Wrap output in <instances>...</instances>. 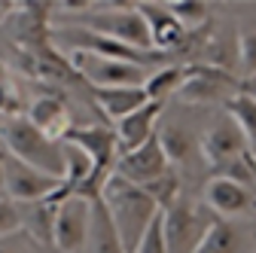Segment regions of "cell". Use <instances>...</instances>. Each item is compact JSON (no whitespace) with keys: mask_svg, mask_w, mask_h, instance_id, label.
<instances>
[{"mask_svg":"<svg viewBox=\"0 0 256 253\" xmlns=\"http://www.w3.org/2000/svg\"><path fill=\"white\" fill-rule=\"evenodd\" d=\"M180 82H183V64L158 68V70L146 74L144 94H146V101H158V104H165L168 98H174V94H177Z\"/></svg>","mask_w":256,"mask_h":253,"instance_id":"cell-21","label":"cell"},{"mask_svg":"<svg viewBox=\"0 0 256 253\" xmlns=\"http://www.w3.org/2000/svg\"><path fill=\"white\" fill-rule=\"evenodd\" d=\"M55 208L49 198L24 204L22 210V229L28 232V238L34 241L37 247H52V223H55Z\"/></svg>","mask_w":256,"mask_h":253,"instance_id":"cell-18","label":"cell"},{"mask_svg":"<svg viewBox=\"0 0 256 253\" xmlns=\"http://www.w3.org/2000/svg\"><path fill=\"white\" fill-rule=\"evenodd\" d=\"M168 168H171V162L165 159L162 146H158V138L152 134L138 150L122 152L119 159H116V165H113V174L122 177V180H128V183H134V186H144V183H150L156 177H162Z\"/></svg>","mask_w":256,"mask_h":253,"instance_id":"cell-11","label":"cell"},{"mask_svg":"<svg viewBox=\"0 0 256 253\" xmlns=\"http://www.w3.org/2000/svg\"><path fill=\"white\" fill-rule=\"evenodd\" d=\"M144 192L152 198V204L158 208V210H168L174 202H180V192H183V183H180V174L174 171V168H168L162 177H156V180H150V183H144L140 186Z\"/></svg>","mask_w":256,"mask_h":253,"instance_id":"cell-23","label":"cell"},{"mask_svg":"<svg viewBox=\"0 0 256 253\" xmlns=\"http://www.w3.org/2000/svg\"><path fill=\"white\" fill-rule=\"evenodd\" d=\"M0 144H4V150L12 159L30 165L34 171H40L52 180L64 177V144L49 140L24 116H4L0 119Z\"/></svg>","mask_w":256,"mask_h":253,"instance_id":"cell-1","label":"cell"},{"mask_svg":"<svg viewBox=\"0 0 256 253\" xmlns=\"http://www.w3.org/2000/svg\"><path fill=\"white\" fill-rule=\"evenodd\" d=\"M86 250L88 253H125L122 238H119V232H116V226H113V220H110L101 198H92V208H88Z\"/></svg>","mask_w":256,"mask_h":253,"instance_id":"cell-16","label":"cell"},{"mask_svg":"<svg viewBox=\"0 0 256 253\" xmlns=\"http://www.w3.org/2000/svg\"><path fill=\"white\" fill-rule=\"evenodd\" d=\"M49 40L61 49H68V52H88V55H98V58H110V61H125V64H138V68H150L156 64V61H162L165 55H158V52H138L132 46H122L110 37H101V34H94V30H86L80 24H64L58 30H52Z\"/></svg>","mask_w":256,"mask_h":253,"instance_id":"cell-4","label":"cell"},{"mask_svg":"<svg viewBox=\"0 0 256 253\" xmlns=\"http://www.w3.org/2000/svg\"><path fill=\"white\" fill-rule=\"evenodd\" d=\"M58 183L61 180H52V177L34 171L30 165L12 159V156L6 152V162H4V196L10 202H22V204L43 202L58 189Z\"/></svg>","mask_w":256,"mask_h":253,"instance_id":"cell-9","label":"cell"},{"mask_svg":"<svg viewBox=\"0 0 256 253\" xmlns=\"http://www.w3.org/2000/svg\"><path fill=\"white\" fill-rule=\"evenodd\" d=\"M24 119L34 125L37 132H43L49 140H61L64 132L70 128V113H68V104L58 94H46V98H34L24 113Z\"/></svg>","mask_w":256,"mask_h":253,"instance_id":"cell-15","label":"cell"},{"mask_svg":"<svg viewBox=\"0 0 256 253\" xmlns=\"http://www.w3.org/2000/svg\"><path fill=\"white\" fill-rule=\"evenodd\" d=\"M165 6L183 30H198L210 22V10L204 0H174V4H165Z\"/></svg>","mask_w":256,"mask_h":253,"instance_id":"cell-24","label":"cell"},{"mask_svg":"<svg viewBox=\"0 0 256 253\" xmlns=\"http://www.w3.org/2000/svg\"><path fill=\"white\" fill-rule=\"evenodd\" d=\"M24 64L30 70V76H37L43 82H55V86H70L80 76L74 74L68 55H61V49L52 40H43L37 46H28L24 49Z\"/></svg>","mask_w":256,"mask_h":253,"instance_id":"cell-12","label":"cell"},{"mask_svg":"<svg viewBox=\"0 0 256 253\" xmlns=\"http://www.w3.org/2000/svg\"><path fill=\"white\" fill-rule=\"evenodd\" d=\"M162 110L165 104H158V101H146L144 107H138L134 113H128L125 119L116 122V144H119V156L122 152H132L138 150L140 144H146L156 128H158V119H162Z\"/></svg>","mask_w":256,"mask_h":253,"instance_id":"cell-13","label":"cell"},{"mask_svg":"<svg viewBox=\"0 0 256 253\" xmlns=\"http://www.w3.org/2000/svg\"><path fill=\"white\" fill-rule=\"evenodd\" d=\"M4 162H6V150L0 146V196H4Z\"/></svg>","mask_w":256,"mask_h":253,"instance_id":"cell-29","label":"cell"},{"mask_svg":"<svg viewBox=\"0 0 256 253\" xmlns=\"http://www.w3.org/2000/svg\"><path fill=\"white\" fill-rule=\"evenodd\" d=\"M192 253H241V235L226 220H214L208 235L198 241Z\"/></svg>","mask_w":256,"mask_h":253,"instance_id":"cell-22","label":"cell"},{"mask_svg":"<svg viewBox=\"0 0 256 253\" xmlns=\"http://www.w3.org/2000/svg\"><path fill=\"white\" fill-rule=\"evenodd\" d=\"M222 113L232 116V122L241 128V134H244V140H247V152L256 159V101L238 92L235 98L222 107Z\"/></svg>","mask_w":256,"mask_h":253,"instance_id":"cell-19","label":"cell"},{"mask_svg":"<svg viewBox=\"0 0 256 253\" xmlns=\"http://www.w3.org/2000/svg\"><path fill=\"white\" fill-rule=\"evenodd\" d=\"M68 61L80 80H86L92 88H132L146 82V70L125 61H110L88 52H68Z\"/></svg>","mask_w":256,"mask_h":253,"instance_id":"cell-6","label":"cell"},{"mask_svg":"<svg viewBox=\"0 0 256 253\" xmlns=\"http://www.w3.org/2000/svg\"><path fill=\"white\" fill-rule=\"evenodd\" d=\"M138 12L146 22V34H150V49L158 55H171L186 30L177 24V18L168 12V6L162 4H138Z\"/></svg>","mask_w":256,"mask_h":253,"instance_id":"cell-14","label":"cell"},{"mask_svg":"<svg viewBox=\"0 0 256 253\" xmlns=\"http://www.w3.org/2000/svg\"><path fill=\"white\" fill-rule=\"evenodd\" d=\"M0 18H4V12H0Z\"/></svg>","mask_w":256,"mask_h":253,"instance_id":"cell-30","label":"cell"},{"mask_svg":"<svg viewBox=\"0 0 256 253\" xmlns=\"http://www.w3.org/2000/svg\"><path fill=\"white\" fill-rule=\"evenodd\" d=\"M156 138H158V146H162L165 159L171 165L186 162V156L192 152V138H189V132L183 128L180 122H162L156 128Z\"/></svg>","mask_w":256,"mask_h":253,"instance_id":"cell-20","label":"cell"},{"mask_svg":"<svg viewBox=\"0 0 256 253\" xmlns=\"http://www.w3.org/2000/svg\"><path fill=\"white\" fill-rule=\"evenodd\" d=\"M198 150H202V156H204L208 168H214V171L220 174V171L238 165L244 156H247V140H244L241 128L232 122V116L222 113V116L210 125V128L202 134Z\"/></svg>","mask_w":256,"mask_h":253,"instance_id":"cell-7","label":"cell"},{"mask_svg":"<svg viewBox=\"0 0 256 253\" xmlns=\"http://www.w3.org/2000/svg\"><path fill=\"white\" fill-rule=\"evenodd\" d=\"M238 46V64H241V80L247 76H256V34H241L235 40Z\"/></svg>","mask_w":256,"mask_h":253,"instance_id":"cell-26","label":"cell"},{"mask_svg":"<svg viewBox=\"0 0 256 253\" xmlns=\"http://www.w3.org/2000/svg\"><path fill=\"white\" fill-rule=\"evenodd\" d=\"M132 253H168V247H165V229H162V210L150 220V226L144 229V235H140V241H138V247Z\"/></svg>","mask_w":256,"mask_h":253,"instance_id":"cell-25","label":"cell"},{"mask_svg":"<svg viewBox=\"0 0 256 253\" xmlns=\"http://www.w3.org/2000/svg\"><path fill=\"white\" fill-rule=\"evenodd\" d=\"M16 232H22V210L6 196H0V238H10Z\"/></svg>","mask_w":256,"mask_h":253,"instance_id":"cell-27","label":"cell"},{"mask_svg":"<svg viewBox=\"0 0 256 253\" xmlns=\"http://www.w3.org/2000/svg\"><path fill=\"white\" fill-rule=\"evenodd\" d=\"M241 94H247V98H253V101H256V76L241 80Z\"/></svg>","mask_w":256,"mask_h":253,"instance_id":"cell-28","label":"cell"},{"mask_svg":"<svg viewBox=\"0 0 256 253\" xmlns=\"http://www.w3.org/2000/svg\"><path fill=\"white\" fill-rule=\"evenodd\" d=\"M88 208L92 202L82 196H68L55 208L52 223V247L61 253H82L88 235Z\"/></svg>","mask_w":256,"mask_h":253,"instance_id":"cell-8","label":"cell"},{"mask_svg":"<svg viewBox=\"0 0 256 253\" xmlns=\"http://www.w3.org/2000/svg\"><path fill=\"white\" fill-rule=\"evenodd\" d=\"M98 198L104 202V208H107V214L113 220V226H116V232L122 238L125 253H132L138 247L144 229L150 226V220L158 214V208L152 204V198L144 192L140 186L128 183V180H122L116 174L107 177V183H104Z\"/></svg>","mask_w":256,"mask_h":253,"instance_id":"cell-2","label":"cell"},{"mask_svg":"<svg viewBox=\"0 0 256 253\" xmlns=\"http://www.w3.org/2000/svg\"><path fill=\"white\" fill-rule=\"evenodd\" d=\"M238 92L241 76L204 64V61H189V64H183V82L174 98L186 107H226Z\"/></svg>","mask_w":256,"mask_h":253,"instance_id":"cell-3","label":"cell"},{"mask_svg":"<svg viewBox=\"0 0 256 253\" xmlns=\"http://www.w3.org/2000/svg\"><path fill=\"white\" fill-rule=\"evenodd\" d=\"M214 223V216L204 204L183 198L174 202L165 214H162V229H165V247L168 253H192L198 247V241L208 235Z\"/></svg>","mask_w":256,"mask_h":253,"instance_id":"cell-5","label":"cell"},{"mask_svg":"<svg viewBox=\"0 0 256 253\" xmlns=\"http://www.w3.org/2000/svg\"><path fill=\"white\" fill-rule=\"evenodd\" d=\"M204 208L216 214V220H238L256 214V192L229 177H210L204 186Z\"/></svg>","mask_w":256,"mask_h":253,"instance_id":"cell-10","label":"cell"},{"mask_svg":"<svg viewBox=\"0 0 256 253\" xmlns=\"http://www.w3.org/2000/svg\"><path fill=\"white\" fill-rule=\"evenodd\" d=\"M92 98L98 104V110L119 122L125 119L128 113H134L138 107L146 104V94H144V86H132V88H92Z\"/></svg>","mask_w":256,"mask_h":253,"instance_id":"cell-17","label":"cell"}]
</instances>
